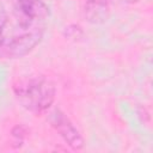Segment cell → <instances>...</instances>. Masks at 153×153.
Returning <instances> with one entry per match:
<instances>
[{
	"mask_svg": "<svg viewBox=\"0 0 153 153\" xmlns=\"http://www.w3.org/2000/svg\"><path fill=\"white\" fill-rule=\"evenodd\" d=\"M13 92L19 104L35 115L47 112L56 97L54 82L44 75L18 80L13 84Z\"/></svg>",
	"mask_w": 153,
	"mask_h": 153,
	"instance_id": "1",
	"label": "cell"
},
{
	"mask_svg": "<svg viewBox=\"0 0 153 153\" xmlns=\"http://www.w3.org/2000/svg\"><path fill=\"white\" fill-rule=\"evenodd\" d=\"M44 26H37L24 30L23 33L5 38L0 45V57L2 59H20L31 53L35 47L42 41Z\"/></svg>",
	"mask_w": 153,
	"mask_h": 153,
	"instance_id": "2",
	"label": "cell"
},
{
	"mask_svg": "<svg viewBox=\"0 0 153 153\" xmlns=\"http://www.w3.org/2000/svg\"><path fill=\"white\" fill-rule=\"evenodd\" d=\"M16 18L22 30L43 26L49 8L43 0H16Z\"/></svg>",
	"mask_w": 153,
	"mask_h": 153,
	"instance_id": "3",
	"label": "cell"
},
{
	"mask_svg": "<svg viewBox=\"0 0 153 153\" xmlns=\"http://www.w3.org/2000/svg\"><path fill=\"white\" fill-rule=\"evenodd\" d=\"M48 121L50 126L57 131V134L62 137V140L73 151H80L84 148L85 141L82 135L63 111H61L60 109H54L49 112Z\"/></svg>",
	"mask_w": 153,
	"mask_h": 153,
	"instance_id": "4",
	"label": "cell"
},
{
	"mask_svg": "<svg viewBox=\"0 0 153 153\" xmlns=\"http://www.w3.org/2000/svg\"><path fill=\"white\" fill-rule=\"evenodd\" d=\"M110 14V0H86L84 16L88 23L103 24Z\"/></svg>",
	"mask_w": 153,
	"mask_h": 153,
	"instance_id": "5",
	"label": "cell"
},
{
	"mask_svg": "<svg viewBox=\"0 0 153 153\" xmlns=\"http://www.w3.org/2000/svg\"><path fill=\"white\" fill-rule=\"evenodd\" d=\"M12 135L18 140V141H23V139L25 137V128L23 126H17L13 128L12 130Z\"/></svg>",
	"mask_w": 153,
	"mask_h": 153,
	"instance_id": "6",
	"label": "cell"
},
{
	"mask_svg": "<svg viewBox=\"0 0 153 153\" xmlns=\"http://www.w3.org/2000/svg\"><path fill=\"white\" fill-rule=\"evenodd\" d=\"M6 20H7V14H6V10H5V7H4L2 2L0 1V26H1V27H4V25H5Z\"/></svg>",
	"mask_w": 153,
	"mask_h": 153,
	"instance_id": "7",
	"label": "cell"
},
{
	"mask_svg": "<svg viewBox=\"0 0 153 153\" xmlns=\"http://www.w3.org/2000/svg\"><path fill=\"white\" fill-rule=\"evenodd\" d=\"M4 39H5V38H4V35H2V27L0 26V45L2 44V42H4Z\"/></svg>",
	"mask_w": 153,
	"mask_h": 153,
	"instance_id": "8",
	"label": "cell"
}]
</instances>
